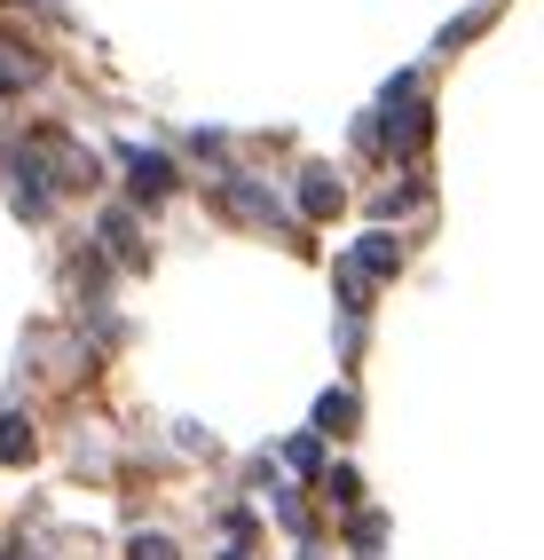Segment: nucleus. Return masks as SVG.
Listing matches in <instances>:
<instances>
[{
    "label": "nucleus",
    "mask_w": 544,
    "mask_h": 560,
    "mask_svg": "<svg viewBox=\"0 0 544 560\" xmlns=\"http://www.w3.org/2000/svg\"><path fill=\"white\" fill-rule=\"evenodd\" d=\"M127 166H134V190H142V198H166V190H174V166H166V159H151V151H134Z\"/></svg>",
    "instance_id": "1"
},
{
    "label": "nucleus",
    "mask_w": 544,
    "mask_h": 560,
    "mask_svg": "<svg viewBox=\"0 0 544 560\" xmlns=\"http://www.w3.org/2000/svg\"><path fill=\"white\" fill-rule=\"evenodd\" d=\"M323 427H355V402L347 395H323Z\"/></svg>",
    "instance_id": "4"
},
{
    "label": "nucleus",
    "mask_w": 544,
    "mask_h": 560,
    "mask_svg": "<svg viewBox=\"0 0 544 560\" xmlns=\"http://www.w3.org/2000/svg\"><path fill=\"white\" fill-rule=\"evenodd\" d=\"M32 80H40L32 48H9V40H0V88H32Z\"/></svg>",
    "instance_id": "2"
},
{
    "label": "nucleus",
    "mask_w": 544,
    "mask_h": 560,
    "mask_svg": "<svg viewBox=\"0 0 544 560\" xmlns=\"http://www.w3.org/2000/svg\"><path fill=\"white\" fill-rule=\"evenodd\" d=\"M134 560H174V545L166 537H134Z\"/></svg>",
    "instance_id": "5"
},
{
    "label": "nucleus",
    "mask_w": 544,
    "mask_h": 560,
    "mask_svg": "<svg viewBox=\"0 0 544 560\" xmlns=\"http://www.w3.org/2000/svg\"><path fill=\"white\" fill-rule=\"evenodd\" d=\"M0 458H16V466L32 458V427L24 419H0Z\"/></svg>",
    "instance_id": "3"
}]
</instances>
